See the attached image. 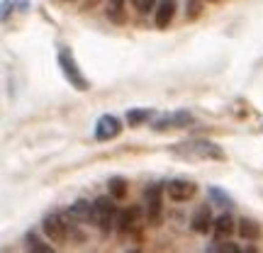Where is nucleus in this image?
Wrapping results in <instances>:
<instances>
[{
  "label": "nucleus",
  "mask_w": 263,
  "mask_h": 253,
  "mask_svg": "<svg viewBox=\"0 0 263 253\" xmlns=\"http://www.w3.org/2000/svg\"><path fill=\"white\" fill-rule=\"evenodd\" d=\"M171 153H176L185 161H224V151L219 144L207 139H190V141H180L171 146Z\"/></svg>",
  "instance_id": "1"
},
{
  "label": "nucleus",
  "mask_w": 263,
  "mask_h": 253,
  "mask_svg": "<svg viewBox=\"0 0 263 253\" xmlns=\"http://www.w3.org/2000/svg\"><path fill=\"white\" fill-rule=\"evenodd\" d=\"M57 61H59V68H61V73L64 78L71 83V88H76L78 93H85V90H90V81L85 78V73L81 71V66L76 61L73 51L68 47H59V54H57Z\"/></svg>",
  "instance_id": "2"
},
{
  "label": "nucleus",
  "mask_w": 263,
  "mask_h": 253,
  "mask_svg": "<svg viewBox=\"0 0 263 253\" xmlns=\"http://www.w3.org/2000/svg\"><path fill=\"white\" fill-rule=\"evenodd\" d=\"M117 207H115V200L110 195L98 197L93 202V224L100 229V234H110L115 226H117Z\"/></svg>",
  "instance_id": "3"
},
{
  "label": "nucleus",
  "mask_w": 263,
  "mask_h": 253,
  "mask_svg": "<svg viewBox=\"0 0 263 253\" xmlns=\"http://www.w3.org/2000/svg\"><path fill=\"white\" fill-rule=\"evenodd\" d=\"M161 215H163V188L161 185H149L144 190V217H146V224L159 226Z\"/></svg>",
  "instance_id": "4"
},
{
  "label": "nucleus",
  "mask_w": 263,
  "mask_h": 253,
  "mask_svg": "<svg viewBox=\"0 0 263 253\" xmlns=\"http://www.w3.org/2000/svg\"><path fill=\"white\" fill-rule=\"evenodd\" d=\"M195 122V117L188 112V110H178V112H171V114H163L159 117L151 129L154 131H168V129H185L190 124Z\"/></svg>",
  "instance_id": "5"
},
{
  "label": "nucleus",
  "mask_w": 263,
  "mask_h": 253,
  "mask_svg": "<svg viewBox=\"0 0 263 253\" xmlns=\"http://www.w3.org/2000/svg\"><path fill=\"white\" fill-rule=\"evenodd\" d=\"M122 134V122L115 114H103L95 122V139L98 141H112Z\"/></svg>",
  "instance_id": "6"
},
{
  "label": "nucleus",
  "mask_w": 263,
  "mask_h": 253,
  "mask_svg": "<svg viewBox=\"0 0 263 253\" xmlns=\"http://www.w3.org/2000/svg\"><path fill=\"white\" fill-rule=\"evenodd\" d=\"M166 192H168L171 200H176V202H188L190 197L197 192V185L193 180H185V178H176L166 183Z\"/></svg>",
  "instance_id": "7"
},
{
  "label": "nucleus",
  "mask_w": 263,
  "mask_h": 253,
  "mask_svg": "<svg viewBox=\"0 0 263 253\" xmlns=\"http://www.w3.org/2000/svg\"><path fill=\"white\" fill-rule=\"evenodd\" d=\"M139 217H141V207H137V205L122 209L120 217H117V234L120 236L134 234V231H137V226H139Z\"/></svg>",
  "instance_id": "8"
},
{
  "label": "nucleus",
  "mask_w": 263,
  "mask_h": 253,
  "mask_svg": "<svg viewBox=\"0 0 263 253\" xmlns=\"http://www.w3.org/2000/svg\"><path fill=\"white\" fill-rule=\"evenodd\" d=\"M190 226H193V231H195V234H207V231H212V229H215L212 209H210L207 202L195 209V215H193V219H190Z\"/></svg>",
  "instance_id": "9"
},
{
  "label": "nucleus",
  "mask_w": 263,
  "mask_h": 253,
  "mask_svg": "<svg viewBox=\"0 0 263 253\" xmlns=\"http://www.w3.org/2000/svg\"><path fill=\"white\" fill-rule=\"evenodd\" d=\"M176 10H178V0H159L156 5V15H154V22L159 29H166L176 17Z\"/></svg>",
  "instance_id": "10"
},
{
  "label": "nucleus",
  "mask_w": 263,
  "mask_h": 253,
  "mask_svg": "<svg viewBox=\"0 0 263 253\" xmlns=\"http://www.w3.org/2000/svg\"><path fill=\"white\" fill-rule=\"evenodd\" d=\"M64 215L68 217L71 222H93V202H88V200H76Z\"/></svg>",
  "instance_id": "11"
},
{
  "label": "nucleus",
  "mask_w": 263,
  "mask_h": 253,
  "mask_svg": "<svg viewBox=\"0 0 263 253\" xmlns=\"http://www.w3.org/2000/svg\"><path fill=\"white\" fill-rule=\"evenodd\" d=\"M236 231V224H234V217L224 212V215H219L215 219V229H212V234H215L217 241H227L229 236Z\"/></svg>",
  "instance_id": "12"
},
{
  "label": "nucleus",
  "mask_w": 263,
  "mask_h": 253,
  "mask_svg": "<svg viewBox=\"0 0 263 253\" xmlns=\"http://www.w3.org/2000/svg\"><path fill=\"white\" fill-rule=\"evenodd\" d=\"M236 231H239V236L241 239H246V241H258L261 239V224L256 222V219H239V224H236Z\"/></svg>",
  "instance_id": "13"
},
{
  "label": "nucleus",
  "mask_w": 263,
  "mask_h": 253,
  "mask_svg": "<svg viewBox=\"0 0 263 253\" xmlns=\"http://www.w3.org/2000/svg\"><path fill=\"white\" fill-rule=\"evenodd\" d=\"M151 117H154V110H151V107H129L124 120H127V124H129V127H134V129H137V127H141V124L149 122Z\"/></svg>",
  "instance_id": "14"
},
{
  "label": "nucleus",
  "mask_w": 263,
  "mask_h": 253,
  "mask_svg": "<svg viewBox=\"0 0 263 253\" xmlns=\"http://www.w3.org/2000/svg\"><path fill=\"white\" fill-rule=\"evenodd\" d=\"M107 20L115 25H124L127 22V10H124V0H107Z\"/></svg>",
  "instance_id": "15"
},
{
  "label": "nucleus",
  "mask_w": 263,
  "mask_h": 253,
  "mask_svg": "<svg viewBox=\"0 0 263 253\" xmlns=\"http://www.w3.org/2000/svg\"><path fill=\"white\" fill-rule=\"evenodd\" d=\"M107 190H110V197H112V200L122 202L124 197H127L129 185H127V180H124L122 176H112V178L107 180Z\"/></svg>",
  "instance_id": "16"
},
{
  "label": "nucleus",
  "mask_w": 263,
  "mask_h": 253,
  "mask_svg": "<svg viewBox=\"0 0 263 253\" xmlns=\"http://www.w3.org/2000/svg\"><path fill=\"white\" fill-rule=\"evenodd\" d=\"M25 241H27V253H54L51 244H47V241L39 234H34V231H29V234L25 236Z\"/></svg>",
  "instance_id": "17"
},
{
  "label": "nucleus",
  "mask_w": 263,
  "mask_h": 253,
  "mask_svg": "<svg viewBox=\"0 0 263 253\" xmlns=\"http://www.w3.org/2000/svg\"><path fill=\"white\" fill-rule=\"evenodd\" d=\"M241 251V248H239V246L234 244V241H229V239H227V241H212V244L207 246V251L205 253H239Z\"/></svg>",
  "instance_id": "18"
},
{
  "label": "nucleus",
  "mask_w": 263,
  "mask_h": 253,
  "mask_svg": "<svg viewBox=\"0 0 263 253\" xmlns=\"http://www.w3.org/2000/svg\"><path fill=\"white\" fill-rule=\"evenodd\" d=\"M207 192H210V197H212V205H217V207H232V205H234V202H232V197L227 195L224 190L210 188Z\"/></svg>",
  "instance_id": "19"
},
{
  "label": "nucleus",
  "mask_w": 263,
  "mask_h": 253,
  "mask_svg": "<svg viewBox=\"0 0 263 253\" xmlns=\"http://www.w3.org/2000/svg\"><path fill=\"white\" fill-rule=\"evenodd\" d=\"M202 15V0H185V20L195 22Z\"/></svg>",
  "instance_id": "20"
},
{
  "label": "nucleus",
  "mask_w": 263,
  "mask_h": 253,
  "mask_svg": "<svg viewBox=\"0 0 263 253\" xmlns=\"http://www.w3.org/2000/svg\"><path fill=\"white\" fill-rule=\"evenodd\" d=\"M132 3H134V8L139 10V12H149L156 0H132Z\"/></svg>",
  "instance_id": "21"
},
{
  "label": "nucleus",
  "mask_w": 263,
  "mask_h": 253,
  "mask_svg": "<svg viewBox=\"0 0 263 253\" xmlns=\"http://www.w3.org/2000/svg\"><path fill=\"white\" fill-rule=\"evenodd\" d=\"M8 15H10V0H3V22L8 20Z\"/></svg>",
  "instance_id": "22"
},
{
  "label": "nucleus",
  "mask_w": 263,
  "mask_h": 253,
  "mask_svg": "<svg viewBox=\"0 0 263 253\" xmlns=\"http://www.w3.org/2000/svg\"><path fill=\"white\" fill-rule=\"evenodd\" d=\"M239 253H258V248H256L254 244H246V246H244V248H241V251H239Z\"/></svg>",
  "instance_id": "23"
},
{
  "label": "nucleus",
  "mask_w": 263,
  "mask_h": 253,
  "mask_svg": "<svg viewBox=\"0 0 263 253\" xmlns=\"http://www.w3.org/2000/svg\"><path fill=\"white\" fill-rule=\"evenodd\" d=\"M127 253H141V251H139V248H129V251H127Z\"/></svg>",
  "instance_id": "24"
},
{
  "label": "nucleus",
  "mask_w": 263,
  "mask_h": 253,
  "mask_svg": "<svg viewBox=\"0 0 263 253\" xmlns=\"http://www.w3.org/2000/svg\"><path fill=\"white\" fill-rule=\"evenodd\" d=\"M59 3H76V0H59Z\"/></svg>",
  "instance_id": "25"
},
{
  "label": "nucleus",
  "mask_w": 263,
  "mask_h": 253,
  "mask_svg": "<svg viewBox=\"0 0 263 253\" xmlns=\"http://www.w3.org/2000/svg\"><path fill=\"white\" fill-rule=\"evenodd\" d=\"M207 3H219V0H207Z\"/></svg>",
  "instance_id": "26"
}]
</instances>
